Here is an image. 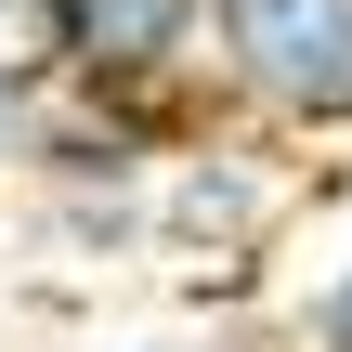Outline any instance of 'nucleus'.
<instances>
[{
	"instance_id": "obj_5",
	"label": "nucleus",
	"mask_w": 352,
	"mask_h": 352,
	"mask_svg": "<svg viewBox=\"0 0 352 352\" xmlns=\"http://www.w3.org/2000/svg\"><path fill=\"white\" fill-rule=\"evenodd\" d=\"M0 91L13 104L52 91V0H0Z\"/></svg>"
},
{
	"instance_id": "obj_4",
	"label": "nucleus",
	"mask_w": 352,
	"mask_h": 352,
	"mask_svg": "<svg viewBox=\"0 0 352 352\" xmlns=\"http://www.w3.org/2000/svg\"><path fill=\"white\" fill-rule=\"evenodd\" d=\"M52 78L78 91H196L209 0H52Z\"/></svg>"
},
{
	"instance_id": "obj_3",
	"label": "nucleus",
	"mask_w": 352,
	"mask_h": 352,
	"mask_svg": "<svg viewBox=\"0 0 352 352\" xmlns=\"http://www.w3.org/2000/svg\"><path fill=\"white\" fill-rule=\"evenodd\" d=\"M287 209H300V157H287V131H261L235 104L196 118L157 170V248H183V261H261L287 235Z\"/></svg>"
},
{
	"instance_id": "obj_7",
	"label": "nucleus",
	"mask_w": 352,
	"mask_h": 352,
	"mask_svg": "<svg viewBox=\"0 0 352 352\" xmlns=\"http://www.w3.org/2000/svg\"><path fill=\"white\" fill-rule=\"evenodd\" d=\"M13 170H26V104L0 91V183H13Z\"/></svg>"
},
{
	"instance_id": "obj_1",
	"label": "nucleus",
	"mask_w": 352,
	"mask_h": 352,
	"mask_svg": "<svg viewBox=\"0 0 352 352\" xmlns=\"http://www.w3.org/2000/svg\"><path fill=\"white\" fill-rule=\"evenodd\" d=\"M183 131H196L183 91H78V78H52L26 104V183L52 196V235H78V248L157 235V170H170Z\"/></svg>"
},
{
	"instance_id": "obj_2",
	"label": "nucleus",
	"mask_w": 352,
	"mask_h": 352,
	"mask_svg": "<svg viewBox=\"0 0 352 352\" xmlns=\"http://www.w3.org/2000/svg\"><path fill=\"white\" fill-rule=\"evenodd\" d=\"M209 91L287 144H352V0H209Z\"/></svg>"
},
{
	"instance_id": "obj_6",
	"label": "nucleus",
	"mask_w": 352,
	"mask_h": 352,
	"mask_svg": "<svg viewBox=\"0 0 352 352\" xmlns=\"http://www.w3.org/2000/svg\"><path fill=\"white\" fill-rule=\"evenodd\" d=\"M287 352H352V248L287 300Z\"/></svg>"
}]
</instances>
